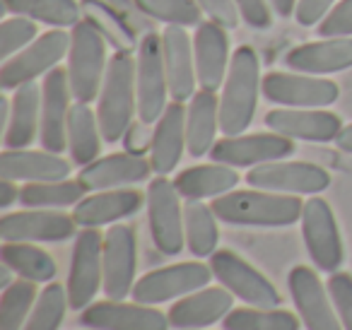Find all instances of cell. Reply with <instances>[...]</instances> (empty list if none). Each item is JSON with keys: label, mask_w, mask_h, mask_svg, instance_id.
Here are the masks:
<instances>
[{"label": "cell", "mask_w": 352, "mask_h": 330, "mask_svg": "<svg viewBox=\"0 0 352 330\" xmlns=\"http://www.w3.org/2000/svg\"><path fill=\"white\" fill-rule=\"evenodd\" d=\"M261 92L270 104L289 109H326L340 97L333 80L307 73H268L261 82Z\"/></svg>", "instance_id": "cell-12"}, {"label": "cell", "mask_w": 352, "mask_h": 330, "mask_svg": "<svg viewBox=\"0 0 352 330\" xmlns=\"http://www.w3.org/2000/svg\"><path fill=\"white\" fill-rule=\"evenodd\" d=\"M36 282L15 280L0 296V330H22L36 304Z\"/></svg>", "instance_id": "cell-38"}, {"label": "cell", "mask_w": 352, "mask_h": 330, "mask_svg": "<svg viewBox=\"0 0 352 330\" xmlns=\"http://www.w3.org/2000/svg\"><path fill=\"white\" fill-rule=\"evenodd\" d=\"M294 152V142L280 133H251V135H225L210 150L212 162L227 166H261L268 162L287 160Z\"/></svg>", "instance_id": "cell-14"}, {"label": "cell", "mask_w": 352, "mask_h": 330, "mask_svg": "<svg viewBox=\"0 0 352 330\" xmlns=\"http://www.w3.org/2000/svg\"><path fill=\"white\" fill-rule=\"evenodd\" d=\"M318 34L328 36H352V0H340L333 10L318 22Z\"/></svg>", "instance_id": "cell-43"}, {"label": "cell", "mask_w": 352, "mask_h": 330, "mask_svg": "<svg viewBox=\"0 0 352 330\" xmlns=\"http://www.w3.org/2000/svg\"><path fill=\"white\" fill-rule=\"evenodd\" d=\"M138 111L135 92V60L128 51H116L109 58L104 75L102 92H99L97 118L102 138L107 142H118L126 138L133 126V113Z\"/></svg>", "instance_id": "cell-3"}, {"label": "cell", "mask_w": 352, "mask_h": 330, "mask_svg": "<svg viewBox=\"0 0 352 330\" xmlns=\"http://www.w3.org/2000/svg\"><path fill=\"white\" fill-rule=\"evenodd\" d=\"M87 188L78 181H41V184H27L20 190V203L25 208L36 210H58L78 205L85 198Z\"/></svg>", "instance_id": "cell-36"}, {"label": "cell", "mask_w": 352, "mask_h": 330, "mask_svg": "<svg viewBox=\"0 0 352 330\" xmlns=\"http://www.w3.org/2000/svg\"><path fill=\"white\" fill-rule=\"evenodd\" d=\"M36 39V22L30 17H8L0 25V56L3 58H12L15 54H20L22 49L32 44Z\"/></svg>", "instance_id": "cell-41"}, {"label": "cell", "mask_w": 352, "mask_h": 330, "mask_svg": "<svg viewBox=\"0 0 352 330\" xmlns=\"http://www.w3.org/2000/svg\"><path fill=\"white\" fill-rule=\"evenodd\" d=\"M212 277L210 265L198 261L188 263H176V265H166L160 270H152L147 275H142L133 287V301L138 304H164L171 299H182L186 294L208 287Z\"/></svg>", "instance_id": "cell-10"}, {"label": "cell", "mask_w": 352, "mask_h": 330, "mask_svg": "<svg viewBox=\"0 0 352 330\" xmlns=\"http://www.w3.org/2000/svg\"><path fill=\"white\" fill-rule=\"evenodd\" d=\"M10 277H12V267H8L6 263H3V270H0V287H3V289L12 285Z\"/></svg>", "instance_id": "cell-51"}, {"label": "cell", "mask_w": 352, "mask_h": 330, "mask_svg": "<svg viewBox=\"0 0 352 330\" xmlns=\"http://www.w3.org/2000/svg\"><path fill=\"white\" fill-rule=\"evenodd\" d=\"M70 34L63 30H51L46 34L36 36L27 49L8 58L0 68V87L10 92L22 85L34 82L36 78H46L54 68H58L60 60L68 56Z\"/></svg>", "instance_id": "cell-7"}, {"label": "cell", "mask_w": 352, "mask_h": 330, "mask_svg": "<svg viewBox=\"0 0 352 330\" xmlns=\"http://www.w3.org/2000/svg\"><path fill=\"white\" fill-rule=\"evenodd\" d=\"M138 270V239L128 224H113L104 234V294L107 299H126L133 294Z\"/></svg>", "instance_id": "cell-15"}, {"label": "cell", "mask_w": 352, "mask_h": 330, "mask_svg": "<svg viewBox=\"0 0 352 330\" xmlns=\"http://www.w3.org/2000/svg\"><path fill=\"white\" fill-rule=\"evenodd\" d=\"M78 232L73 214L58 210L27 208L22 212L3 214L0 219V236L3 241H27V243H58L68 241Z\"/></svg>", "instance_id": "cell-16"}, {"label": "cell", "mask_w": 352, "mask_h": 330, "mask_svg": "<svg viewBox=\"0 0 352 330\" xmlns=\"http://www.w3.org/2000/svg\"><path fill=\"white\" fill-rule=\"evenodd\" d=\"M220 131V99L212 89H198L186 107V150L191 157L210 155Z\"/></svg>", "instance_id": "cell-30"}, {"label": "cell", "mask_w": 352, "mask_h": 330, "mask_svg": "<svg viewBox=\"0 0 352 330\" xmlns=\"http://www.w3.org/2000/svg\"><path fill=\"white\" fill-rule=\"evenodd\" d=\"M246 184L251 188L273 190L287 195H318L331 186V176L326 169L309 162H268L254 166L246 174Z\"/></svg>", "instance_id": "cell-13"}, {"label": "cell", "mask_w": 352, "mask_h": 330, "mask_svg": "<svg viewBox=\"0 0 352 330\" xmlns=\"http://www.w3.org/2000/svg\"><path fill=\"white\" fill-rule=\"evenodd\" d=\"M150 160H145L142 155H133V152H116V155L99 157L92 164L82 166L78 179L87 190H111L142 184L150 179Z\"/></svg>", "instance_id": "cell-24"}, {"label": "cell", "mask_w": 352, "mask_h": 330, "mask_svg": "<svg viewBox=\"0 0 352 330\" xmlns=\"http://www.w3.org/2000/svg\"><path fill=\"white\" fill-rule=\"evenodd\" d=\"M186 150V107L171 102L162 118L155 123L150 145V164L157 176H166L176 169Z\"/></svg>", "instance_id": "cell-27"}, {"label": "cell", "mask_w": 352, "mask_h": 330, "mask_svg": "<svg viewBox=\"0 0 352 330\" xmlns=\"http://www.w3.org/2000/svg\"><path fill=\"white\" fill-rule=\"evenodd\" d=\"M145 123H138V126H131L126 133V152H133V155H142L145 150H150L152 140H142L145 135Z\"/></svg>", "instance_id": "cell-47"}, {"label": "cell", "mask_w": 352, "mask_h": 330, "mask_svg": "<svg viewBox=\"0 0 352 330\" xmlns=\"http://www.w3.org/2000/svg\"><path fill=\"white\" fill-rule=\"evenodd\" d=\"M70 80L68 70L54 68L41 85V147L60 155L68 150V116H70Z\"/></svg>", "instance_id": "cell-18"}, {"label": "cell", "mask_w": 352, "mask_h": 330, "mask_svg": "<svg viewBox=\"0 0 352 330\" xmlns=\"http://www.w3.org/2000/svg\"><path fill=\"white\" fill-rule=\"evenodd\" d=\"M41 128V89L36 82L22 85L10 99L6 121V150H25Z\"/></svg>", "instance_id": "cell-29"}, {"label": "cell", "mask_w": 352, "mask_h": 330, "mask_svg": "<svg viewBox=\"0 0 352 330\" xmlns=\"http://www.w3.org/2000/svg\"><path fill=\"white\" fill-rule=\"evenodd\" d=\"M236 10H239L241 20L246 22L254 30H265L273 22V15H270V0H234Z\"/></svg>", "instance_id": "cell-45"}, {"label": "cell", "mask_w": 352, "mask_h": 330, "mask_svg": "<svg viewBox=\"0 0 352 330\" xmlns=\"http://www.w3.org/2000/svg\"><path fill=\"white\" fill-rule=\"evenodd\" d=\"M212 212L220 222L234 227H289L302 219L304 203L299 195L273 193V190H230L212 200Z\"/></svg>", "instance_id": "cell-1"}, {"label": "cell", "mask_w": 352, "mask_h": 330, "mask_svg": "<svg viewBox=\"0 0 352 330\" xmlns=\"http://www.w3.org/2000/svg\"><path fill=\"white\" fill-rule=\"evenodd\" d=\"M135 92H138V118L152 126L162 118L169 107V80L164 68L162 34H145L138 44L135 56Z\"/></svg>", "instance_id": "cell-5"}, {"label": "cell", "mask_w": 352, "mask_h": 330, "mask_svg": "<svg viewBox=\"0 0 352 330\" xmlns=\"http://www.w3.org/2000/svg\"><path fill=\"white\" fill-rule=\"evenodd\" d=\"M328 294L336 306V314L342 323V330H352V275L350 272H331Z\"/></svg>", "instance_id": "cell-42"}, {"label": "cell", "mask_w": 352, "mask_h": 330, "mask_svg": "<svg viewBox=\"0 0 352 330\" xmlns=\"http://www.w3.org/2000/svg\"><path fill=\"white\" fill-rule=\"evenodd\" d=\"M285 65L294 73L326 75L352 68V36H328L311 44L294 46L285 56Z\"/></svg>", "instance_id": "cell-26"}, {"label": "cell", "mask_w": 352, "mask_h": 330, "mask_svg": "<svg viewBox=\"0 0 352 330\" xmlns=\"http://www.w3.org/2000/svg\"><path fill=\"white\" fill-rule=\"evenodd\" d=\"M102 140L104 138L97 113L89 109V104L75 102L68 116V150L73 164L87 166L94 160H99Z\"/></svg>", "instance_id": "cell-32"}, {"label": "cell", "mask_w": 352, "mask_h": 330, "mask_svg": "<svg viewBox=\"0 0 352 330\" xmlns=\"http://www.w3.org/2000/svg\"><path fill=\"white\" fill-rule=\"evenodd\" d=\"M0 176L10 181H65L70 176V162L49 150H6L0 157Z\"/></svg>", "instance_id": "cell-28"}, {"label": "cell", "mask_w": 352, "mask_h": 330, "mask_svg": "<svg viewBox=\"0 0 352 330\" xmlns=\"http://www.w3.org/2000/svg\"><path fill=\"white\" fill-rule=\"evenodd\" d=\"M222 328L225 330H299L302 328V320L283 309L244 306V309H232L222 318Z\"/></svg>", "instance_id": "cell-37"}, {"label": "cell", "mask_w": 352, "mask_h": 330, "mask_svg": "<svg viewBox=\"0 0 352 330\" xmlns=\"http://www.w3.org/2000/svg\"><path fill=\"white\" fill-rule=\"evenodd\" d=\"M239 184V174L234 166L227 164H198L191 169H184L174 179V186L179 195L186 200H206V198H220L230 193Z\"/></svg>", "instance_id": "cell-31"}, {"label": "cell", "mask_w": 352, "mask_h": 330, "mask_svg": "<svg viewBox=\"0 0 352 330\" xmlns=\"http://www.w3.org/2000/svg\"><path fill=\"white\" fill-rule=\"evenodd\" d=\"M80 323L89 330H169V316L155 306L138 301H97L80 314Z\"/></svg>", "instance_id": "cell-19"}, {"label": "cell", "mask_w": 352, "mask_h": 330, "mask_svg": "<svg viewBox=\"0 0 352 330\" xmlns=\"http://www.w3.org/2000/svg\"><path fill=\"white\" fill-rule=\"evenodd\" d=\"M184 229H186V248L196 258H210L217 251L220 229L217 214L210 205L201 200H188L184 205Z\"/></svg>", "instance_id": "cell-34"}, {"label": "cell", "mask_w": 352, "mask_h": 330, "mask_svg": "<svg viewBox=\"0 0 352 330\" xmlns=\"http://www.w3.org/2000/svg\"><path fill=\"white\" fill-rule=\"evenodd\" d=\"M333 3L336 0H299L294 17L302 27H314L333 10Z\"/></svg>", "instance_id": "cell-46"}, {"label": "cell", "mask_w": 352, "mask_h": 330, "mask_svg": "<svg viewBox=\"0 0 352 330\" xmlns=\"http://www.w3.org/2000/svg\"><path fill=\"white\" fill-rule=\"evenodd\" d=\"M289 296L294 301L299 318L307 330H342V323L336 314V306L318 280V275L307 265H297L287 275Z\"/></svg>", "instance_id": "cell-17"}, {"label": "cell", "mask_w": 352, "mask_h": 330, "mask_svg": "<svg viewBox=\"0 0 352 330\" xmlns=\"http://www.w3.org/2000/svg\"><path fill=\"white\" fill-rule=\"evenodd\" d=\"M265 126L289 140L304 142H331L342 131L340 116L323 109H273L265 113Z\"/></svg>", "instance_id": "cell-20"}, {"label": "cell", "mask_w": 352, "mask_h": 330, "mask_svg": "<svg viewBox=\"0 0 352 330\" xmlns=\"http://www.w3.org/2000/svg\"><path fill=\"white\" fill-rule=\"evenodd\" d=\"M142 200L147 198L135 188L94 190V195H85L73 208V219L82 229H99L135 214L142 208Z\"/></svg>", "instance_id": "cell-25"}, {"label": "cell", "mask_w": 352, "mask_h": 330, "mask_svg": "<svg viewBox=\"0 0 352 330\" xmlns=\"http://www.w3.org/2000/svg\"><path fill=\"white\" fill-rule=\"evenodd\" d=\"M261 65L251 46H239L232 54L225 85L220 94V131L225 135H241L256 116L261 92Z\"/></svg>", "instance_id": "cell-2"}, {"label": "cell", "mask_w": 352, "mask_h": 330, "mask_svg": "<svg viewBox=\"0 0 352 330\" xmlns=\"http://www.w3.org/2000/svg\"><path fill=\"white\" fill-rule=\"evenodd\" d=\"M193 56H196V75L203 89H217L225 85L230 70V36L227 30L217 22L208 20L196 27L193 34Z\"/></svg>", "instance_id": "cell-22"}, {"label": "cell", "mask_w": 352, "mask_h": 330, "mask_svg": "<svg viewBox=\"0 0 352 330\" xmlns=\"http://www.w3.org/2000/svg\"><path fill=\"white\" fill-rule=\"evenodd\" d=\"M297 3L299 0H270V8H273L275 15L289 17V15H294V10H297Z\"/></svg>", "instance_id": "cell-49"}, {"label": "cell", "mask_w": 352, "mask_h": 330, "mask_svg": "<svg viewBox=\"0 0 352 330\" xmlns=\"http://www.w3.org/2000/svg\"><path fill=\"white\" fill-rule=\"evenodd\" d=\"M210 270L212 277L220 280L222 287L232 292L236 299H241L249 306L258 309H278L280 306V292L275 285L256 270L251 263H246L234 251H215L210 256Z\"/></svg>", "instance_id": "cell-9"}, {"label": "cell", "mask_w": 352, "mask_h": 330, "mask_svg": "<svg viewBox=\"0 0 352 330\" xmlns=\"http://www.w3.org/2000/svg\"><path fill=\"white\" fill-rule=\"evenodd\" d=\"M0 258L8 267H12L17 277L36 282V285H49L56 277V263L44 248L27 241H6L0 248Z\"/></svg>", "instance_id": "cell-33"}, {"label": "cell", "mask_w": 352, "mask_h": 330, "mask_svg": "<svg viewBox=\"0 0 352 330\" xmlns=\"http://www.w3.org/2000/svg\"><path fill=\"white\" fill-rule=\"evenodd\" d=\"M201 6L203 15H208L212 22L222 25L225 30H234L239 25V10H236L234 0H196Z\"/></svg>", "instance_id": "cell-44"}, {"label": "cell", "mask_w": 352, "mask_h": 330, "mask_svg": "<svg viewBox=\"0 0 352 330\" xmlns=\"http://www.w3.org/2000/svg\"><path fill=\"white\" fill-rule=\"evenodd\" d=\"M162 51H164V68L171 99L174 102H191L193 94L198 92V75L193 41L186 27L166 25V30L162 32Z\"/></svg>", "instance_id": "cell-21"}, {"label": "cell", "mask_w": 352, "mask_h": 330, "mask_svg": "<svg viewBox=\"0 0 352 330\" xmlns=\"http://www.w3.org/2000/svg\"><path fill=\"white\" fill-rule=\"evenodd\" d=\"M232 292L227 287H203L186 294L169 309V323L176 330H206L215 323H222L232 311Z\"/></svg>", "instance_id": "cell-23"}, {"label": "cell", "mask_w": 352, "mask_h": 330, "mask_svg": "<svg viewBox=\"0 0 352 330\" xmlns=\"http://www.w3.org/2000/svg\"><path fill=\"white\" fill-rule=\"evenodd\" d=\"M142 15L152 17L164 25L176 27H198L203 10L196 0H133Z\"/></svg>", "instance_id": "cell-40"}, {"label": "cell", "mask_w": 352, "mask_h": 330, "mask_svg": "<svg viewBox=\"0 0 352 330\" xmlns=\"http://www.w3.org/2000/svg\"><path fill=\"white\" fill-rule=\"evenodd\" d=\"M65 309H68V289L58 282H49L39 292V299L22 330H58L63 325Z\"/></svg>", "instance_id": "cell-39"}, {"label": "cell", "mask_w": 352, "mask_h": 330, "mask_svg": "<svg viewBox=\"0 0 352 330\" xmlns=\"http://www.w3.org/2000/svg\"><path fill=\"white\" fill-rule=\"evenodd\" d=\"M299 222H302L304 246H307V253L314 265L321 272H338L345 253H342L340 229H338L331 205L318 195H311L304 203Z\"/></svg>", "instance_id": "cell-11"}, {"label": "cell", "mask_w": 352, "mask_h": 330, "mask_svg": "<svg viewBox=\"0 0 352 330\" xmlns=\"http://www.w3.org/2000/svg\"><path fill=\"white\" fill-rule=\"evenodd\" d=\"M20 190L22 188H17L15 181H10V179L0 181V210L12 208V203H15V200H20Z\"/></svg>", "instance_id": "cell-48"}, {"label": "cell", "mask_w": 352, "mask_h": 330, "mask_svg": "<svg viewBox=\"0 0 352 330\" xmlns=\"http://www.w3.org/2000/svg\"><path fill=\"white\" fill-rule=\"evenodd\" d=\"M336 145H338V150L352 155V123H350V126H342L340 135L336 138Z\"/></svg>", "instance_id": "cell-50"}, {"label": "cell", "mask_w": 352, "mask_h": 330, "mask_svg": "<svg viewBox=\"0 0 352 330\" xmlns=\"http://www.w3.org/2000/svg\"><path fill=\"white\" fill-rule=\"evenodd\" d=\"M104 287V236L97 229H82L75 236L68 270V306L85 311Z\"/></svg>", "instance_id": "cell-8"}, {"label": "cell", "mask_w": 352, "mask_h": 330, "mask_svg": "<svg viewBox=\"0 0 352 330\" xmlns=\"http://www.w3.org/2000/svg\"><path fill=\"white\" fill-rule=\"evenodd\" d=\"M3 8L12 15L30 17L34 22L58 27H75L80 17V6L75 0H3Z\"/></svg>", "instance_id": "cell-35"}, {"label": "cell", "mask_w": 352, "mask_h": 330, "mask_svg": "<svg viewBox=\"0 0 352 330\" xmlns=\"http://www.w3.org/2000/svg\"><path fill=\"white\" fill-rule=\"evenodd\" d=\"M109 68L107 39L89 17L70 27L68 80L75 102L89 104L102 92L104 75Z\"/></svg>", "instance_id": "cell-4"}, {"label": "cell", "mask_w": 352, "mask_h": 330, "mask_svg": "<svg viewBox=\"0 0 352 330\" xmlns=\"http://www.w3.org/2000/svg\"><path fill=\"white\" fill-rule=\"evenodd\" d=\"M147 222L155 248L164 256H179L186 246L184 208L179 190L166 176H155L147 186Z\"/></svg>", "instance_id": "cell-6"}]
</instances>
